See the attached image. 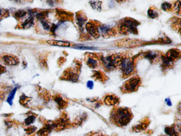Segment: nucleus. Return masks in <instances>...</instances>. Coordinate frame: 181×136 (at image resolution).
Returning a JSON list of instances; mask_svg holds the SVG:
<instances>
[{"mask_svg":"<svg viewBox=\"0 0 181 136\" xmlns=\"http://www.w3.org/2000/svg\"><path fill=\"white\" fill-rule=\"evenodd\" d=\"M133 118L131 110L127 108L116 107L110 113V121L117 127H124L128 125Z\"/></svg>","mask_w":181,"mask_h":136,"instance_id":"nucleus-1","label":"nucleus"},{"mask_svg":"<svg viewBox=\"0 0 181 136\" xmlns=\"http://www.w3.org/2000/svg\"><path fill=\"white\" fill-rule=\"evenodd\" d=\"M140 84L141 80L139 77H132L125 82L121 90L123 93H133L138 90Z\"/></svg>","mask_w":181,"mask_h":136,"instance_id":"nucleus-2","label":"nucleus"},{"mask_svg":"<svg viewBox=\"0 0 181 136\" xmlns=\"http://www.w3.org/2000/svg\"><path fill=\"white\" fill-rule=\"evenodd\" d=\"M138 22L132 18H125L122 22L121 30L123 32H129L132 34H138L137 27L138 26Z\"/></svg>","mask_w":181,"mask_h":136,"instance_id":"nucleus-3","label":"nucleus"},{"mask_svg":"<svg viewBox=\"0 0 181 136\" xmlns=\"http://www.w3.org/2000/svg\"><path fill=\"white\" fill-rule=\"evenodd\" d=\"M120 65L121 67V71L123 75L128 76L130 75L134 71L135 63L134 61L129 58L122 59Z\"/></svg>","mask_w":181,"mask_h":136,"instance_id":"nucleus-4","label":"nucleus"},{"mask_svg":"<svg viewBox=\"0 0 181 136\" xmlns=\"http://www.w3.org/2000/svg\"><path fill=\"white\" fill-rule=\"evenodd\" d=\"M85 28L89 34H90L92 37H94L95 38H98L100 36V31L98 27L92 22H88Z\"/></svg>","mask_w":181,"mask_h":136,"instance_id":"nucleus-5","label":"nucleus"},{"mask_svg":"<svg viewBox=\"0 0 181 136\" xmlns=\"http://www.w3.org/2000/svg\"><path fill=\"white\" fill-rule=\"evenodd\" d=\"M2 61L5 65L9 66H15L19 63L18 57L12 55H5L2 57Z\"/></svg>","mask_w":181,"mask_h":136,"instance_id":"nucleus-6","label":"nucleus"},{"mask_svg":"<svg viewBox=\"0 0 181 136\" xmlns=\"http://www.w3.org/2000/svg\"><path fill=\"white\" fill-rule=\"evenodd\" d=\"M120 45L125 47H135L141 46L142 42L138 40H123L120 43Z\"/></svg>","mask_w":181,"mask_h":136,"instance_id":"nucleus-7","label":"nucleus"},{"mask_svg":"<svg viewBox=\"0 0 181 136\" xmlns=\"http://www.w3.org/2000/svg\"><path fill=\"white\" fill-rule=\"evenodd\" d=\"M104 103L107 105H114L118 103L119 99L114 95H108L104 98Z\"/></svg>","mask_w":181,"mask_h":136,"instance_id":"nucleus-8","label":"nucleus"},{"mask_svg":"<svg viewBox=\"0 0 181 136\" xmlns=\"http://www.w3.org/2000/svg\"><path fill=\"white\" fill-rule=\"evenodd\" d=\"M47 43L50 45L57 46L60 47H69L70 46V43L68 42H64L62 40H48L47 41Z\"/></svg>","mask_w":181,"mask_h":136,"instance_id":"nucleus-9","label":"nucleus"},{"mask_svg":"<svg viewBox=\"0 0 181 136\" xmlns=\"http://www.w3.org/2000/svg\"><path fill=\"white\" fill-rule=\"evenodd\" d=\"M166 56H167V57H169L171 60L174 61L175 59H177L180 57L181 52L180 50L176 49H172L168 51Z\"/></svg>","mask_w":181,"mask_h":136,"instance_id":"nucleus-10","label":"nucleus"},{"mask_svg":"<svg viewBox=\"0 0 181 136\" xmlns=\"http://www.w3.org/2000/svg\"><path fill=\"white\" fill-rule=\"evenodd\" d=\"M53 100L57 103L58 106L60 108H64L67 106V103L63 100V98L59 95H55Z\"/></svg>","mask_w":181,"mask_h":136,"instance_id":"nucleus-11","label":"nucleus"},{"mask_svg":"<svg viewBox=\"0 0 181 136\" xmlns=\"http://www.w3.org/2000/svg\"><path fill=\"white\" fill-rule=\"evenodd\" d=\"M165 133L170 136H178V132L175 129V127H167L165 129Z\"/></svg>","mask_w":181,"mask_h":136,"instance_id":"nucleus-12","label":"nucleus"},{"mask_svg":"<svg viewBox=\"0 0 181 136\" xmlns=\"http://www.w3.org/2000/svg\"><path fill=\"white\" fill-rule=\"evenodd\" d=\"M76 18H77V23L78 24L79 26L81 28L85 22L87 21V18L83 13H79L77 14Z\"/></svg>","mask_w":181,"mask_h":136,"instance_id":"nucleus-13","label":"nucleus"},{"mask_svg":"<svg viewBox=\"0 0 181 136\" xmlns=\"http://www.w3.org/2000/svg\"><path fill=\"white\" fill-rule=\"evenodd\" d=\"M33 24H34V18L33 17H29L22 24V28L24 29L29 28L30 27H32Z\"/></svg>","mask_w":181,"mask_h":136,"instance_id":"nucleus-14","label":"nucleus"},{"mask_svg":"<svg viewBox=\"0 0 181 136\" xmlns=\"http://www.w3.org/2000/svg\"><path fill=\"white\" fill-rule=\"evenodd\" d=\"M17 87H15V88H14L13 90L11 91L10 93L9 94V96L7 97V103L9 105H12L13 100L14 99V97L15 96V93L17 92Z\"/></svg>","mask_w":181,"mask_h":136,"instance_id":"nucleus-15","label":"nucleus"},{"mask_svg":"<svg viewBox=\"0 0 181 136\" xmlns=\"http://www.w3.org/2000/svg\"><path fill=\"white\" fill-rule=\"evenodd\" d=\"M66 77L67 78V79L71 81H73V82H75L78 80V75H77L74 72L70 71L68 73H67V75H66Z\"/></svg>","mask_w":181,"mask_h":136,"instance_id":"nucleus-16","label":"nucleus"},{"mask_svg":"<svg viewBox=\"0 0 181 136\" xmlns=\"http://www.w3.org/2000/svg\"><path fill=\"white\" fill-rule=\"evenodd\" d=\"M87 65L90 68L95 69L97 66V61L92 57H89L87 60Z\"/></svg>","mask_w":181,"mask_h":136,"instance_id":"nucleus-17","label":"nucleus"},{"mask_svg":"<svg viewBox=\"0 0 181 136\" xmlns=\"http://www.w3.org/2000/svg\"><path fill=\"white\" fill-rule=\"evenodd\" d=\"M145 57L150 61H153L155 60V59H156L157 54L155 52L151 51L146 53V54L145 55Z\"/></svg>","mask_w":181,"mask_h":136,"instance_id":"nucleus-18","label":"nucleus"},{"mask_svg":"<svg viewBox=\"0 0 181 136\" xmlns=\"http://www.w3.org/2000/svg\"><path fill=\"white\" fill-rule=\"evenodd\" d=\"M90 4L94 9H95L98 11H100L101 10V2L97 1H91L90 2Z\"/></svg>","mask_w":181,"mask_h":136,"instance_id":"nucleus-19","label":"nucleus"},{"mask_svg":"<svg viewBox=\"0 0 181 136\" xmlns=\"http://www.w3.org/2000/svg\"><path fill=\"white\" fill-rule=\"evenodd\" d=\"M36 120V117L34 115H29L27 118L25 119V125H30L35 122Z\"/></svg>","mask_w":181,"mask_h":136,"instance_id":"nucleus-20","label":"nucleus"},{"mask_svg":"<svg viewBox=\"0 0 181 136\" xmlns=\"http://www.w3.org/2000/svg\"><path fill=\"white\" fill-rule=\"evenodd\" d=\"M105 77H106L105 75H104L102 72H95L94 75V78H95L96 79L101 80V81H103V80H105Z\"/></svg>","mask_w":181,"mask_h":136,"instance_id":"nucleus-21","label":"nucleus"},{"mask_svg":"<svg viewBox=\"0 0 181 136\" xmlns=\"http://www.w3.org/2000/svg\"><path fill=\"white\" fill-rule=\"evenodd\" d=\"M29 100H30V98L29 97H28L27 96H26L25 94H23L22 96L20 97V103L23 106H26L28 104Z\"/></svg>","mask_w":181,"mask_h":136,"instance_id":"nucleus-22","label":"nucleus"},{"mask_svg":"<svg viewBox=\"0 0 181 136\" xmlns=\"http://www.w3.org/2000/svg\"><path fill=\"white\" fill-rule=\"evenodd\" d=\"M26 14H27V12L26 11L23 10H19L15 12L14 15L18 19H21V18H24Z\"/></svg>","mask_w":181,"mask_h":136,"instance_id":"nucleus-23","label":"nucleus"},{"mask_svg":"<svg viewBox=\"0 0 181 136\" xmlns=\"http://www.w3.org/2000/svg\"><path fill=\"white\" fill-rule=\"evenodd\" d=\"M37 130V128L34 126H32V127H29L25 129V131L26 133L28 135H32L33 133H35Z\"/></svg>","mask_w":181,"mask_h":136,"instance_id":"nucleus-24","label":"nucleus"},{"mask_svg":"<svg viewBox=\"0 0 181 136\" xmlns=\"http://www.w3.org/2000/svg\"><path fill=\"white\" fill-rule=\"evenodd\" d=\"M172 6L171 4L168 3V2H164L163 3L161 4V9L165 11L170 10L172 8Z\"/></svg>","mask_w":181,"mask_h":136,"instance_id":"nucleus-25","label":"nucleus"},{"mask_svg":"<svg viewBox=\"0 0 181 136\" xmlns=\"http://www.w3.org/2000/svg\"><path fill=\"white\" fill-rule=\"evenodd\" d=\"M40 23L42 24V25L43 26V28L45 30H50V27L49 25V24L45 20V19L43 20H39Z\"/></svg>","mask_w":181,"mask_h":136,"instance_id":"nucleus-26","label":"nucleus"},{"mask_svg":"<svg viewBox=\"0 0 181 136\" xmlns=\"http://www.w3.org/2000/svg\"><path fill=\"white\" fill-rule=\"evenodd\" d=\"M148 16L150 18H152V19L156 18L158 16V13L153 11L152 9H149V10L148 11Z\"/></svg>","mask_w":181,"mask_h":136,"instance_id":"nucleus-27","label":"nucleus"},{"mask_svg":"<svg viewBox=\"0 0 181 136\" xmlns=\"http://www.w3.org/2000/svg\"><path fill=\"white\" fill-rule=\"evenodd\" d=\"M47 13L46 12H40L39 13L37 14L36 18H37L39 20L45 19V18H46V17L47 16Z\"/></svg>","mask_w":181,"mask_h":136,"instance_id":"nucleus-28","label":"nucleus"},{"mask_svg":"<svg viewBox=\"0 0 181 136\" xmlns=\"http://www.w3.org/2000/svg\"><path fill=\"white\" fill-rule=\"evenodd\" d=\"M100 29L102 32L104 34H106L107 33L110 32V28L104 25L100 26Z\"/></svg>","mask_w":181,"mask_h":136,"instance_id":"nucleus-29","label":"nucleus"},{"mask_svg":"<svg viewBox=\"0 0 181 136\" xmlns=\"http://www.w3.org/2000/svg\"><path fill=\"white\" fill-rule=\"evenodd\" d=\"M77 47L78 49L80 50H95V48L92 47L85 46H79Z\"/></svg>","mask_w":181,"mask_h":136,"instance_id":"nucleus-30","label":"nucleus"},{"mask_svg":"<svg viewBox=\"0 0 181 136\" xmlns=\"http://www.w3.org/2000/svg\"><path fill=\"white\" fill-rule=\"evenodd\" d=\"M87 87L89 88V89H92L94 87V82L92 81H89L87 82Z\"/></svg>","mask_w":181,"mask_h":136,"instance_id":"nucleus-31","label":"nucleus"},{"mask_svg":"<svg viewBox=\"0 0 181 136\" xmlns=\"http://www.w3.org/2000/svg\"><path fill=\"white\" fill-rule=\"evenodd\" d=\"M5 72V69L2 65H0V75Z\"/></svg>","mask_w":181,"mask_h":136,"instance_id":"nucleus-32","label":"nucleus"},{"mask_svg":"<svg viewBox=\"0 0 181 136\" xmlns=\"http://www.w3.org/2000/svg\"><path fill=\"white\" fill-rule=\"evenodd\" d=\"M166 102H167V104L168 106H170L171 105H172V103H171V102H170V99H167L166 100Z\"/></svg>","mask_w":181,"mask_h":136,"instance_id":"nucleus-33","label":"nucleus"},{"mask_svg":"<svg viewBox=\"0 0 181 136\" xmlns=\"http://www.w3.org/2000/svg\"><path fill=\"white\" fill-rule=\"evenodd\" d=\"M2 14H3V12L2 11V10L0 9V18L2 16Z\"/></svg>","mask_w":181,"mask_h":136,"instance_id":"nucleus-34","label":"nucleus"},{"mask_svg":"<svg viewBox=\"0 0 181 136\" xmlns=\"http://www.w3.org/2000/svg\"><path fill=\"white\" fill-rule=\"evenodd\" d=\"M0 99H1V97H0Z\"/></svg>","mask_w":181,"mask_h":136,"instance_id":"nucleus-35","label":"nucleus"},{"mask_svg":"<svg viewBox=\"0 0 181 136\" xmlns=\"http://www.w3.org/2000/svg\"></svg>","mask_w":181,"mask_h":136,"instance_id":"nucleus-36","label":"nucleus"}]
</instances>
